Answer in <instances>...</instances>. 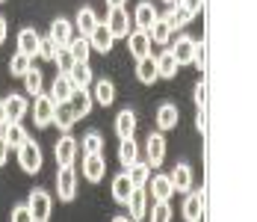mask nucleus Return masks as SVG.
I'll list each match as a JSON object with an SVG mask.
<instances>
[{
    "label": "nucleus",
    "mask_w": 257,
    "mask_h": 222,
    "mask_svg": "<svg viewBox=\"0 0 257 222\" xmlns=\"http://www.w3.org/2000/svg\"><path fill=\"white\" fill-rule=\"evenodd\" d=\"M56 196H59V201H74L77 198V169L74 166H59L56 169Z\"/></svg>",
    "instance_id": "obj_1"
},
{
    "label": "nucleus",
    "mask_w": 257,
    "mask_h": 222,
    "mask_svg": "<svg viewBox=\"0 0 257 222\" xmlns=\"http://www.w3.org/2000/svg\"><path fill=\"white\" fill-rule=\"evenodd\" d=\"M27 207L33 213V222H51V213H53V198L51 193L45 190H33L27 196Z\"/></svg>",
    "instance_id": "obj_2"
},
{
    "label": "nucleus",
    "mask_w": 257,
    "mask_h": 222,
    "mask_svg": "<svg viewBox=\"0 0 257 222\" xmlns=\"http://www.w3.org/2000/svg\"><path fill=\"white\" fill-rule=\"evenodd\" d=\"M106 30L112 33V39H127L130 33V12L124 6H115V9H109L106 12Z\"/></svg>",
    "instance_id": "obj_3"
},
{
    "label": "nucleus",
    "mask_w": 257,
    "mask_h": 222,
    "mask_svg": "<svg viewBox=\"0 0 257 222\" xmlns=\"http://www.w3.org/2000/svg\"><path fill=\"white\" fill-rule=\"evenodd\" d=\"M18 163H21V169L27 175H36L42 169V148L36 145L33 139H27L24 145L18 148Z\"/></svg>",
    "instance_id": "obj_4"
},
{
    "label": "nucleus",
    "mask_w": 257,
    "mask_h": 222,
    "mask_svg": "<svg viewBox=\"0 0 257 222\" xmlns=\"http://www.w3.org/2000/svg\"><path fill=\"white\" fill-rule=\"evenodd\" d=\"M53 110H56V104H53L51 95H36V104H33V122H36V127H48V124H53Z\"/></svg>",
    "instance_id": "obj_5"
},
{
    "label": "nucleus",
    "mask_w": 257,
    "mask_h": 222,
    "mask_svg": "<svg viewBox=\"0 0 257 222\" xmlns=\"http://www.w3.org/2000/svg\"><path fill=\"white\" fill-rule=\"evenodd\" d=\"M124 204L130 207V222H142L148 216V190L145 187H133Z\"/></svg>",
    "instance_id": "obj_6"
},
{
    "label": "nucleus",
    "mask_w": 257,
    "mask_h": 222,
    "mask_svg": "<svg viewBox=\"0 0 257 222\" xmlns=\"http://www.w3.org/2000/svg\"><path fill=\"white\" fill-rule=\"evenodd\" d=\"M204 204H207V196L204 190H189L186 193V201H183V219L186 222H201L204 219Z\"/></svg>",
    "instance_id": "obj_7"
},
{
    "label": "nucleus",
    "mask_w": 257,
    "mask_h": 222,
    "mask_svg": "<svg viewBox=\"0 0 257 222\" xmlns=\"http://www.w3.org/2000/svg\"><path fill=\"white\" fill-rule=\"evenodd\" d=\"M154 122H157V130L160 133H166V130H175L180 124V110H178V104H160V110L154 113Z\"/></svg>",
    "instance_id": "obj_8"
},
{
    "label": "nucleus",
    "mask_w": 257,
    "mask_h": 222,
    "mask_svg": "<svg viewBox=\"0 0 257 222\" xmlns=\"http://www.w3.org/2000/svg\"><path fill=\"white\" fill-rule=\"evenodd\" d=\"M77 151H80V142L74 139V136H59V142H56V148H53L59 166H74Z\"/></svg>",
    "instance_id": "obj_9"
},
{
    "label": "nucleus",
    "mask_w": 257,
    "mask_h": 222,
    "mask_svg": "<svg viewBox=\"0 0 257 222\" xmlns=\"http://www.w3.org/2000/svg\"><path fill=\"white\" fill-rule=\"evenodd\" d=\"M127 48H130V56L133 59H145V56H151V39H148V33H142V30H130L127 33Z\"/></svg>",
    "instance_id": "obj_10"
},
{
    "label": "nucleus",
    "mask_w": 257,
    "mask_h": 222,
    "mask_svg": "<svg viewBox=\"0 0 257 222\" xmlns=\"http://www.w3.org/2000/svg\"><path fill=\"white\" fill-rule=\"evenodd\" d=\"M103 175H106V160H103L101 154H86V160H83V178L89 184H101Z\"/></svg>",
    "instance_id": "obj_11"
},
{
    "label": "nucleus",
    "mask_w": 257,
    "mask_h": 222,
    "mask_svg": "<svg viewBox=\"0 0 257 222\" xmlns=\"http://www.w3.org/2000/svg\"><path fill=\"white\" fill-rule=\"evenodd\" d=\"M48 36L56 42V48H68V42L74 39V27H71L68 18H53L51 21V33H48Z\"/></svg>",
    "instance_id": "obj_12"
},
{
    "label": "nucleus",
    "mask_w": 257,
    "mask_h": 222,
    "mask_svg": "<svg viewBox=\"0 0 257 222\" xmlns=\"http://www.w3.org/2000/svg\"><path fill=\"white\" fill-rule=\"evenodd\" d=\"M157 18V9H154V3H148V0H142L139 6H136V12H133V27L136 30H142V33H148L151 30V24H154Z\"/></svg>",
    "instance_id": "obj_13"
},
{
    "label": "nucleus",
    "mask_w": 257,
    "mask_h": 222,
    "mask_svg": "<svg viewBox=\"0 0 257 222\" xmlns=\"http://www.w3.org/2000/svg\"><path fill=\"white\" fill-rule=\"evenodd\" d=\"M145 154H148V166H160L163 160H166V136L157 130L148 136V142H145Z\"/></svg>",
    "instance_id": "obj_14"
},
{
    "label": "nucleus",
    "mask_w": 257,
    "mask_h": 222,
    "mask_svg": "<svg viewBox=\"0 0 257 222\" xmlns=\"http://www.w3.org/2000/svg\"><path fill=\"white\" fill-rule=\"evenodd\" d=\"M112 33L106 30V24L103 21H98V27L89 33V45H92V50H98V53H109L112 50Z\"/></svg>",
    "instance_id": "obj_15"
},
{
    "label": "nucleus",
    "mask_w": 257,
    "mask_h": 222,
    "mask_svg": "<svg viewBox=\"0 0 257 222\" xmlns=\"http://www.w3.org/2000/svg\"><path fill=\"white\" fill-rule=\"evenodd\" d=\"M0 136H3V142L9 145V151H12V148L18 151V148H21V145L27 142V139H30V136H27V130H24V124H21V122H9L6 127H3V130H0Z\"/></svg>",
    "instance_id": "obj_16"
},
{
    "label": "nucleus",
    "mask_w": 257,
    "mask_h": 222,
    "mask_svg": "<svg viewBox=\"0 0 257 222\" xmlns=\"http://www.w3.org/2000/svg\"><path fill=\"white\" fill-rule=\"evenodd\" d=\"M3 110H6V119L9 122H21L27 113H30V104H27L24 95H9V98H3Z\"/></svg>",
    "instance_id": "obj_17"
},
{
    "label": "nucleus",
    "mask_w": 257,
    "mask_h": 222,
    "mask_svg": "<svg viewBox=\"0 0 257 222\" xmlns=\"http://www.w3.org/2000/svg\"><path fill=\"white\" fill-rule=\"evenodd\" d=\"M68 104H71V110H74V116L77 119H86L89 113H92V92L89 89H74L71 92V98H68Z\"/></svg>",
    "instance_id": "obj_18"
},
{
    "label": "nucleus",
    "mask_w": 257,
    "mask_h": 222,
    "mask_svg": "<svg viewBox=\"0 0 257 222\" xmlns=\"http://www.w3.org/2000/svg\"><path fill=\"white\" fill-rule=\"evenodd\" d=\"M77 86L71 83V77L68 74H56V80H53V86H51V98L53 104H65V101L71 98V92H74Z\"/></svg>",
    "instance_id": "obj_19"
},
{
    "label": "nucleus",
    "mask_w": 257,
    "mask_h": 222,
    "mask_svg": "<svg viewBox=\"0 0 257 222\" xmlns=\"http://www.w3.org/2000/svg\"><path fill=\"white\" fill-rule=\"evenodd\" d=\"M163 21H166V27L175 33V30H180V27H186L189 21H192V12H186L180 3H172V9L166 12V15H160Z\"/></svg>",
    "instance_id": "obj_20"
},
{
    "label": "nucleus",
    "mask_w": 257,
    "mask_h": 222,
    "mask_svg": "<svg viewBox=\"0 0 257 222\" xmlns=\"http://www.w3.org/2000/svg\"><path fill=\"white\" fill-rule=\"evenodd\" d=\"M39 33L33 30V27H24L21 33H18V53H27L30 59H36V53H39Z\"/></svg>",
    "instance_id": "obj_21"
},
{
    "label": "nucleus",
    "mask_w": 257,
    "mask_h": 222,
    "mask_svg": "<svg viewBox=\"0 0 257 222\" xmlns=\"http://www.w3.org/2000/svg\"><path fill=\"white\" fill-rule=\"evenodd\" d=\"M169 181H172V187H175V193H189L192 190V169L186 166V163H178L172 175H169Z\"/></svg>",
    "instance_id": "obj_22"
},
{
    "label": "nucleus",
    "mask_w": 257,
    "mask_h": 222,
    "mask_svg": "<svg viewBox=\"0 0 257 222\" xmlns=\"http://www.w3.org/2000/svg\"><path fill=\"white\" fill-rule=\"evenodd\" d=\"M148 190H151L154 201H169L175 196V187H172L169 175H154V181H148Z\"/></svg>",
    "instance_id": "obj_23"
},
{
    "label": "nucleus",
    "mask_w": 257,
    "mask_h": 222,
    "mask_svg": "<svg viewBox=\"0 0 257 222\" xmlns=\"http://www.w3.org/2000/svg\"><path fill=\"white\" fill-rule=\"evenodd\" d=\"M154 62H157V77H163V80H172V77L178 74V68H180L178 59H175V53H172L169 48L163 50V53L157 56Z\"/></svg>",
    "instance_id": "obj_24"
},
{
    "label": "nucleus",
    "mask_w": 257,
    "mask_h": 222,
    "mask_svg": "<svg viewBox=\"0 0 257 222\" xmlns=\"http://www.w3.org/2000/svg\"><path fill=\"white\" fill-rule=\"evenodd\" d=\"M77 122V116H74V110H71V104L65 101V104H56V110H53V124L62 130V133H68L71 127Z\"/></svg>",
    "instance_id": "obj_25"
},
{
    "label": "nucleus",
    "mask_w": 257,
    "mask_h": 222,
    "mask_svg": "<svg viewBox=\"0 0 257 222\" xmlns=\"http://www.w3.org/2000/svg\"><path fill=\"white\" fill-rule=\"evenodd\" d=\"M115 133H118V139H124V136H133V133H136V113H133L130 107L115 116Z\"/></svg>",
    "instance_id": "obj_26"
},
{
    "label": "nucleus",
    "mask_w": 257,
    "mask_h": 222,
    "mask_svg": "<svg viewBox=\"0 0 257 222\" xmlns=\"http://www.w3.org/2000/svg\"><path fill=\"white\" fill-rule=\"evenodd\" d=\"M118 160H121V166H124V169L133 166V163L139 160V145H136V139H133V136L118 139Z\"/></svg>",
    "instance_id": "obj_27"
},
{
    "label": "nucleus",
    "mask_w": 257,
    "mask_h": 222,
    "mask_svg": "<svg viewBox=\"0 0 257 222\" xmlns=\"http://www.w3.org/2000/svg\"><path fill=\"white\" fill-rule=\"evenodd\" d=\"M175 53V59H178V65H189V59H192V50H195V39L192 36H180L178 42H175V48H169Z\"/></svg>",
    "instance_id": "obj_28"
},
{
    "label": "nucleus",
    "mask_w": 257,
    "mask_h": 222,
    "mask_svg": "<svg viewBox=\"0 0 257 222\" xmlns=\"http://www.w3.org/2000/svg\"><path fill=\"white\" fill-rule=\"evenodd\" d=\"M98 21H101V18L95 15V9H92V6H83V9L77 12V18H74V24H77L80 36H86V39H89V33L98 27Z\"/></svg>",
    "instance_id": "obj_29"
},
{
    "label": "nucleus",
    "mask_w": 257,
    "mask_h": 222,
    "mask_svg": "<svg viewBox=\"0 0 257 222\" xmlns=\"http://www.w3.org/2000/svg\"><path fill=\"white\" fill-rule=\"evenodd\" d=\"M68 77H71V83L77 89H89L92 86V68H89V62H74L68 68Z\"/></svg>",
    "instance_id": "obj_30"
},
{
    "label": "nucleus",
    "mask_w": 257,
    "mask_h": 222,
    "mask_svg": "<svg viewBox=\"0 0 257 222\" xmlns=\"http://www.w3.org/2000/svg\"><path fill=\"white\" fill-rule=\"evenodd\" d=\"M92 101L95 104H101V107H109L112 101H115V86H112V80H98L95 83V92H92Z\"/></svg>",
    "instance_id": "obj_31"
},
{
    "label": "nucleus",
    "mask_w": 257,
    "mask_h": 222,
    "mask_svg": "<svg viewBox=\"0 0 257 222\" xmlns=\"http://www.w3.org/2000/svg\"><path fill=\"white\" fill-rule=\"evenodd\" d=\"M124 172H127V178H130V184H133V187H148V181H151V166H148V163H142V160H136V163L127 166Z\"/></svg>",
    "instance_id": "obj_32"
},
{
    "label": "nucleus",
    "mask_w": 257,
    "mask_h": 222,
    "mask_svg": "<svg viewBox=\"0 0 257 222\" xmlns=\"http://www.w3.org/2000/svg\"><path fill=\"white\" fill-rule=\"evenodd\" d=\"M136 80H139V83H145V86H151V83L157 80V62H154V56L136 59Z\"/></svg>",
    "instance_id": "obj_33"
},
{
    "label": "nucleus",
    "mask_w": 257,
    "mask_h": 222,
    "mask_svg": "<svg viewBox=\"0 0 257 222\" xmlns=\"http://www.w3.org/2000/svg\"><path fill=\"white\" fill-rule=\"evenodd\" d=\"M68 53L74 56V62H89V53H92V45H89V39H86V36H77V39H71V42H68Z\"/></svg>",
    "instance_id": "obj_34"
},
{
    "label": "nucleus",
    "mask_w": 257,
    "mask_h": 222,
    "mask_svg": "<svg viewBox=\"0 0 257 222\" xmlns=\"http://www.w3.org/2000/svg\"><path fill=\"white\" fill-rule=\"evenodd\" d=\"M130 190H133V184H130L127 172H121V175H115V178H112V198H115L118 204H124V201H127Z\"/></svg>",
    "instance_id": "obj_35"
},
{
    "label": "nucleus",
    "mask_w": 257,
    "mask_h": 222,
    "mask_svg": "<svg viewBox=\"0 0 257 222\" xmlns=\"http://www.w3.org/2000/svg\"><path fill=\"white\" fill-rule=\"evenodd\" d=\"M21 80H24V89H27V95H33V98H36V95H42V86H45V77H42V71H39L36 65H33V68H30V71H27L24 77H21Z\"/></svg>",
    "instance_id": "obj_36"
},
{
    "label": "nucleus",
    "mask_w": 257,
    "mask_h": 222,
    "mask_svg": "<svg viewBox=\"0 0 257 222\" xmlns=\"http://www.w3.org/2000/svg\"><path fill=\"white\" fill-rule=\"evenodd\" d=\"M148 39H151V45H169L172 42V30L166 27L163 18H157L154 24H151V30H148Z\"/></svg>",
    "instance_id": "obj_37"
},
{
    "label": "nucleus",
    "mask_w": 257,
    "mask_h": 222,
    "mask_svg": "<svg viewBox=\"0 0 257 222\" xmlns=\"http://www.w3.org/2000/svg\"><path fill=\"white\" fill-rule=\"evenodd\" d=\"M30 68H33V59H30L27 53H15V56L9 59V74H12V77H24Z\"/></svg>",
    "instance_id": "obj_38"
},
{
    "label": "nucleus",
    "mask_w": 257,
    "mask_h": 222,
    "mask_svg": "<svg viewBox=\"0 0 257 222\" xmlns=\"http://www.w3.org/2000/svg\"><path fill=\"white\" fill-rule=\"evenodd\" d=\"M103 151V136L98 130H89L83 136V154H101Z\"/></svg>",
    "instance_id": "obj_39"
},
{
    "label": "nucleus",
    "mask_w": 257,
    "mask_h": 222,
    "mask_svg": "<svg viewBox=\"0 0 257 222\" xmlns=\"http://www.w3.org/2000/svg\"><path fill=\"white\" fill-rule=\"evenodd\" d=\"M189 65H195L198 71H204V68H207V48H204V42H198V39H195V50H192Z\"/></svg>",
    "instance_id": "obj_40"
},
{
    "label": "nucleus",
    "mask_w": 257,
    "mask_h": 222,
    "mask_svg": "<svg viewBox=\"0 0 257 222\" xmlns=\"http://www.w3.org/2000/svg\"><path fill=\"white\" fill-rule=\"evenodd\" d=\"M53 62H56L59 74H68V68L74 65V56L68 53V48H59V50H56V56H53Z\"/></svg>",
    "instance_id": "obj_41"
},
{
    "label": "nucleus",
    "mask_w": 257,
    "mask_h": 222,
    "mask_svg": "<svg viewBox=\"0 0 257 222\" xmlns=\"http://www.w3.org/2000/svg\"><path fill=\"white\" fill-rule=\"evenodd\" d=\"M151 222H172V204L169 201H157L151 210Z\"/></svg>",
    "instance_id": "obj_42"
},
{
    "label": "nucleus",
    "mask_w": 257,
    "mask_h": 222,
    "mask_svg": "<svg viewBox=\"0 0 257 222\" xmlns=\"http://www.w3.org/2000/svg\"><path fill=\"white\" fill-rule=\"evenodd\" d=\"M56 42H53L51 36H42V39H39V53H36V56H42V59H53V56H56Z\"/></svg>",
    "instance_id": "obj_43"
},
{
    "label": "nucleus",
    "mask_w": 257,
    "mask_h": 222,
    "mask_svg": "<svg viewBox=\"0 0 257 222\" xmlns=\"http://www.w3.org/2000/svg\"><path fill=\"white\" fill-rule=\"evenodd\" d=\"M192 101H195V110H204V104H207V86L204 83H195V89H192Z\"/></svg>",
    "instance_id": "obj_44"
},
{
    "label": "nucleus",
    "mask_w": 257,
    "mask_h": 222,
    "mask_svg": "<svg viewBox=\"0 0 257 222\" xmlns=\"http://www.w3.org/2000/svg\"><path fill=\"white\" fill-rule=\"evenodd\" d=\"M9 222H33V213H30V207L27 204H18V207H12V219Z\"/></svg>",
    "instance_id": "obj_45"
},
{
    "label": "nucleus",
    "mask_w": 257,
    "mask_h": 222,
    "mask_svg": "<svg viewBox=\"0 0 257 222\" xmlns=\"http://www.w3.org/2000/svg\"><path fill=\"white\" fill-rule=\"evenodd\" d=\"M178 3L186 9V12H192V15H198V12L204 9V0H178Z\"/></svg>",
    "instance_id": "obj_46"
},
{
    "label": "nucleus",
    "mask_w": 257,
    "mask_h": 222,
    "mask_svg": "<svg viewBox=\"0 0 257 222\" xmlns=\"http://www.w3.org/2000/svg\"><path fill=\"white\" fill-rule=\"evenodd\" d=\"M195 130L204 136V130H207V110H195Z\"/></svg>",
    "instance_id": "obj_47"
},
{
    "label": "nucleus",
    "mask_w": 257,
    "mask_h": 222,
    "mask_svg": "<svg viewBox=\"0 0 257 222\" xmlns=\"http://www.w3.org/2000/svg\"><path fill=\"white\" fill-rule=\"evenodd\" d=\"M6 157H9V145L3 142V136H0V166L6 163Z\"/></svg>",
    "instance_id": "obj_48"
},
{
    "label": "nucleus",
    "mask_w": 257,
    "mask_h": 222,
    "mask_svg": "<svg viewBox=\"0 0 257 222\" xmlns=\"http://www.w3.org/2000/svg\"><path fill=\"white\" fill-rule=\"evenodd\" d=\"M6 33H9V24H6V18L0 15V45L6 42Z\"/></svg>",
    "instance_id": "obj_49"
},
{
    "label": "nucleus",
    "mask_w": 257,
    "mask_h": 222,
    "mask_svg": "<svg viewBox=\"0 0 257 222\" xmlns=\"http://www.w3.org/2000/svg\"><path fill=\"white\" fill-rule=\"evenodd\" d=\"M9 124V119H6V110H3V101H0V130Z\"/></svg>",
    "instance_id": "obj_50"
},
{
    "label": "nucleus",
    "mask_w": 257,
    "mask_h": 222,
    "mask_svg": "<svg viewBox=\"0 0 257 222\" xmlns=\"http://www.w3.org/2000/svg\"><path fill=\"white\" fill-rule=\"evenodd\" d=\"M124 3H127V0H106V6H109V9H115V6H124Z\"/></svg>",
    "instance_id": "obj_51"
},
{
    "label": "nucleus",
    "mask_w": 257,
    "mask_h": 222,
    "mask_svg": "<svg viewBox=\"0 0 257 222\" xmlns=\"http://www.w3.org/2000/svg\"><path fill=\"white\" fill-rule=\"evenodd\" d=\"M112 222H130V216H112Z\"/></svg>",
    "instance_id": "obj_52"
},
{
    "label": "nucleus",
    "mask_w": 257,
    "mask_h": 222,
    "mask_svg": "<svg viewBox=\"0 0 257 222\" xmlns=\"http://www.w3.org/2000/svg\"><path fill=\"white\" fill-rule=\"evenodd\" d=\"M163 3H169V6H172V3H178V0H163Z\"/></svg>",
    "instance_id": "obj_53"
},
{
    "label": "nucleus",
    "mask_w": 257,
    "mask_h": 222,
    "mask_svg": "<svg viewBox=\"0 0 257 222\" xmlns=\"http://www.w3.org/2000/svg\"><path fill=\"white\" fill-rule=\"evenodd\" d=\"M0 3H3V0H0Z\"/></svg>",
    "instance_id": "obj_54"
}]
</instances>
